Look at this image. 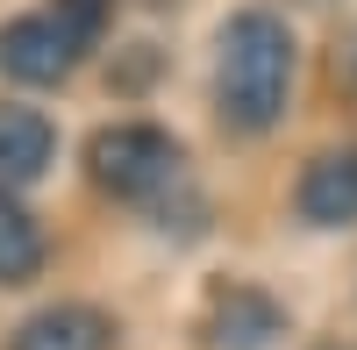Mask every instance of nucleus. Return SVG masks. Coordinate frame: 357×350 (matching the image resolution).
Returning <instances> with one entry per match:
<instances>
[{"instance_id": "obj_1", "label": "nucleus", "mask_w": 357, "mask_h": 350, "mask_svg": "<svg viewBox=\"0 0 357 350\" xmlns=\"http://www.w3.org/2000/svg\"><path fill=\"white\" fill-rule=\"evenodd\" d=\"M215 107L236 136H264L293 93V29L272 8H236L215 43Z\"/></svg>"}, {"instance_id": "obj_2", "label": "nucleus", "mask_w": 357, "mask_h": 350, "mask_svg": "<svg viewBox=\"0 0 357 350\" xmlns=\"http://www.w3.org/2000/svg\"><path fill=\"white\" fill-rule=\"evenodd\" d=\"M86 172L114 200H158L165 186H178V143L158 122H107L86 136Z\"/></svg>"}, {"instance_id": "obj_3", "label": "nucleus", "mask_w": 357, "mask_h": 350, "mask_svg": "<svg viewBox=\"0 0 357 350\" xmlns=\"http://www.w3.org/2000/svg\"><path fill=\"white\" fill-rule=\"evenodd\" d=\"M279 336H286V307L250 279L215 286L207 307H200V343L207 350H272Z\"/></svg>"}, {"instance_id": "obj_4", "label": "nucleus", "mask_w": 357, "mask_h": 350, "mask_svg": "<svg viewBox=\"0 0 357 350\" xmlns=\"http://www.w3.org/2000/svg\"><path fill=\"white\" fill-rule=\"evenodd\" d=\"M79 65V50L65 43V29H57L50 15H15L0 22V72L22 79V86H57Z\"/></svg>"}, {"instance_id": "obj_5", "label": "nucleus", "mask_w": 357, "mask_h": 350, "mask_svg": "<svg viewBox=\"0 0 357 350\" xmlns=\"http://www.w3.org/2000/svg\"><path fill=\"white\" fill-rule=\"evenodd\" d=\"M293 215H301L307 229H350L357 222V143L321 151L301 172V186H293Z\"/></svg>"}, {"instance_id": "obj_6", "label": "nucleus", "mask_w": 357, "mask_h": 350, "mask_svg": "<svg viewBox=\"0 0 357 350\" xmlns=\"http://www.w3.org/2000/svg\"><path fill=\"white\" fill-rule=\"evenodd\" d=\"M50 158H57V129H50V114L8 100V107H0V186L15 193V186H29V179H43Z\"/></svg>"}, {"instance_id": "obj_7", "label": "nucleus", "mask_w": 357, "mask_h": 350, "mask_svg": "<svg viewBox=\"0 0 357 350\" xmlns=\"http://www.w3.org/2000/svg\"><path fill=\"white\" fill-rule=\"evenodd\" d=\"M8 350H114V322H107L100 307L65 300V307L29 314V322L15 329V343H8Z\"/></svg>"}, {"instance_id": "obj_8", "label": "nucleus", "mask_w": 357, "mask_h": 350, "mask_svg": "<svg viewBox=\"0 0 357 350\" xmlns=\"http://www.w3.org/2000/svg\"><path fill=\"white\" fill-rule=\"evenodd\" d=\"M43 257H50V243H43L36 215L0 186V286H29V279L43 272Z\"/></svg>"}, {"instance_id": "obj_9", "label": "nucleus", "mask_w": 357, "mask_h": 350, "mask_svg": "<svg viewBox=\"0 0 357 350\" xmlns=\"http://www.w3.org/2000/svg\"><path fill=\"white\" fill-rule=\"evenodd\" d=\"M57 29H65V43L86 57V50H93L100 36H107V15H114V0H50V8H43Z\"/></svg>"}]
</instances>
